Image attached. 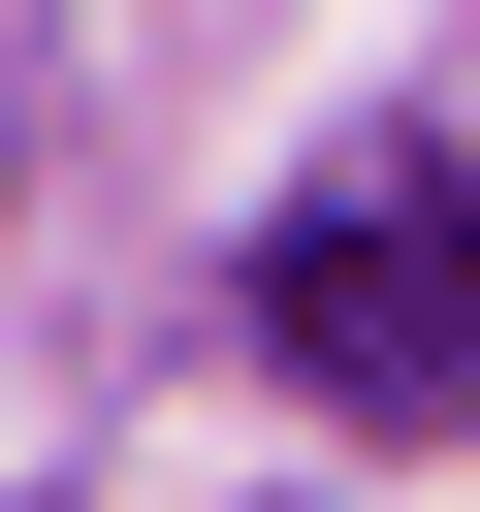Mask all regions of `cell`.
<instances>
[{
  "mask_svg": "<svg viewBox=\"0 0 480 512\" xmlns=\"http://www.w3.org/2000/svg\"><path fill=\"white\" fill-rule=\"evenodd\" d=\"M256 352H288L352 448H448V416H480V192H448V160H320V192L256 224Z\"/></svg>",
  "mask_w": 480,
  "mask_h": 512,
  "instance_id": "obj_1",
  "label": "cell"
}]
</instances>
